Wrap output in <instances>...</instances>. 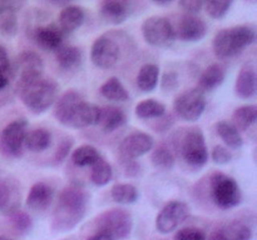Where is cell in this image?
I'll use <instances>...</instances> for the list:
<instances>
[{
  "label": "cell",
  "mask_w": 257,
  "mask_h": 240,
  "mask_svg": "<svg viewBox=\"0 0 257 240\" xmlns=\"http://www.w3.org/2000/svg\"><path fill=\"white\" fill-rule=\"evenodd\" d=\"M58 65L64 70H75L80 66L83 60L82 50L74 45H62L55 52Z\"/></svg>",
  "instance_id": "cb8c5ba5"
},
{
  "label": "cell",
  "mask_w": 257,
  "mask_h": 240,
  "mask_svg": "<svg viewBox=\"0 0 257 240\" xmlns=\"http://www.w3.org/2000/svg\"><path fill=\"white\" fill-rule=\"evenodd\" d=\"M251 238L252 229L246 222L235 220L213 230L207 240H251Z\"/></svg>",
  "instance_id": "d6986e66"
},
{
  "label": "cell",
  "mask_w": 257,
  "mask_h": 240,
  "mask_svg": "<svg viewBox=\"0 0 257 240\" xmlns=\"http://www.w3.org/2000/svg\"><path fill=\"white\" fill-rule=\"evenodd\" d=\"M177 85H178V76L175 72H168L162 76L163 90H168V92H171V90L176 89Z\"/></svg>",
  "instance_id": "f6af8a7d"
},
{
  "label": "cell",
  "mask_w": 257,
  "mask_h": 240,
  "mask_svg": "<svg viewBox=\"0 0 257 240\" xmlns=\"http://www.w3.org/2000/svg\"><path fill=\"white\" fill-rule=\"evenodd\" d=\"M28 122L25 119L13 120L0 132V154L8 158H20L24 152V139Z\"/></svg>",
  "instance_id": "9c48e42d"
},
{
  "label": "cell",
  "mask_w": 257,
  "mask_h": 240,
  "mask_svg": "<svg viewBox=\"0 0 257 240\" xmlns=\"http://www.w3.org/2000/svg\"><path fill=\"white\" fill-rule=\"evenodd\" d=\"M236 94L242 99H250L256 94V70L252 64H245L240 69L235 82Z\"/></svg>",
  "instance_id": "7402d4cb"
},
{
  "label": "cell",
  "mask_w": 257,
  "mask_h": 240,
  "mask_svg": "<svg viewBox=\"0 0 257 240\" xmlns=\"http://www.w3.org/2000/svg\"><path fill=\"white\" fill-rule=\"evenodd\" d=\"M151 162L153 166L161 170H171L173 169L176 164V159L173 152L168 149L166 145L161 144L156 148L151 155Z\"/></svg>",
  "instance_id": "e575fe53"
},
{
  "label": "cell",
  "mask_w": 257,
  "mask_h": 240,
  "mask_svg": "<svg viewBox=\"0 0 257 240\" xmlns=\"http://www.w3.org/2000/svg\"><path fill=\"white\" fill-rule=\"evenodd\" d=\"M18 32L17 14H9L0 20V35L4 38H13Z\"/></svg>",
  "instance_id": "74e56055"
},
{
  "label": "cell",
  "mask_w": 257,
  "mask_h": 240,
  "mask_svg": "<svg viewBox=\"0 0 257 240\" xmlns=\"http://www.w3.org/2000/svg\"><path fill=\"white\" fill-rule=\"evenodd\" d=\"M10 68H12V62H10L7 49L0 45V74L7 75L10 79Z\"/></svg>",
  "instance_id": "ee69618b"
},
{
  "label": "cell",
  "mask_w": 257,
  "mask_h": 240,
  "mask_svg": "<svg viewBox=\"0 0 257 240\" xmlns=\"http://www.w3.org/2000/svg\"><path fill=\"white\" fill-rule=\"evenodd\" d=\"M257 116V108L256 105L248 104L242 105V106L235 109L232 114V122L231 124L238 130V132H245L250 129L256 122Z\"/></svg>",
  "instance_id": "f1b7e54d"
},
{
  "label": "cell",
  "mask_w": 257,
  "mask_h": 240,
  "mask_svg": "<svg viewBox=\"0 0 257 240\" xmlns=\"http://www.w3.org/2000/svg\"><path fill=\"white\" fill-rule=\"evenodd\" d=\"M188 215V205L181 200H172L161 209L156 218V229L161 234H168L177 229Z\"/></svg>",
  "instance_id": "4fadbf2b"
},
{
  "label": "cell",
  "mask_w": 257,
  "mask_h": 240,
  "mask_svg": "<svg viewBox=\"0 0 257 240\" xmlns=\"http://www.w3.org/2000/svg\"><path fill=\"white\" fill-rule=\"evenodd\" d=\"M113 169L109 162L100 158L92 166L90 172V180L95 186H104L112 180Z\"/></svg>",
  "instance_id": "836d02e7"
},
{
  "label": "cell",
  "mask_w": 257,
  "mask_h": 240,
  "mask_svg": "<svg viewBox=\"0 0 257 240\" xmlns=\"http://www.w3.org/2000/svg\"><path fill=\"white\" fill-rule=\"evenodd\" d=\"M211 198L221 209H232L242 200L240 185L233 178L223 172H215L210 182Z\"/></svg>",
  "instance_id": "52a82bcc"
},
{
  "label": "cell",
  "mask_w": 257,
  "mask_h": 240,
  "mask_svg": "<svg viewBox=\"0 0 257 240\" xmlns=\"http://www.w3.org/2000/svg\"><path fill=\"white\" fill-rule=\"evenodd\" d=\"M132 4L128 2H120V0H109V2H102L99 4L100 15L107 22L113 25L122 24L132 12Z\"/></svg>",
  "instance_id": "ffe728a7"
},
{
  "label": "cell",
  "mask_w": 257,
  "mask_h": 240,
  "mask_svg": "<svg viewBox=\"0 0 257 240\" xmlns=\"http://www.w3.org/2000/svg\"><path fill=\"white\" fill-rule=\"evenodd\" d=\"M216 132H217L218 136L223 140V142L231 149H240L243 145L241 132L231 122H226V120H221L217 122Z\"/></svg>",
  "instance_id": "4dcf8cb0"
},
{
  "label": "cell",
  "mask_w": 257,
  "mask_h": 240,
  "mask_svg": "<svg viewBox=\"0 0 257 240\" xmlns=\"http://www.w3.org/2000/svg\"><path fill=\"white\" fill-rule=\"evenodd\" d=\"M52 144V134L44 128H38L27 132L24 139V149L32 152H42Z\"/></svg>",
  "instance_id": "d4e9b609"
},
{
  "label": "cell",
  "mask_w": 257,
  "mask_h": 240,
  "mask_svg": "<svg viewBox=\"0 0 257 240\" xmlns=\"http://www.w3.org/2000/svg\"><path fill=\"white\" fill-rule=\"evenodd\" d=\"M155 139L152 135L143 132H136L127 135L119 144V156L123 162H132L143 156L153 149Z\"/></svg>",
  "instance_id": "5bb4252c"
},
{
  "label": "cell",
  "mask_w": 257,
  "mask_h": 240,
  "mask_svg": "<svg viewBox=\"0 0 257 240\" xmlns=\"http://www.w3.org/2000/svg\"><path fill=\"white\" fill-rule=\"evenodd\" d=\"M160 79V68L157 64L147 62L141 66L137 74V86L145 92H151L156 89Z\"/></svg>",
  "instance_id": "83f0119b"
},
{
  "label": "cell",
  "mask_w": 257,
  "mask_h": 240,
  "mask_svg": "<svg viewBox=\"0 0 257 240\" xmlns=\"http://www.w3.org/2000/svg\"><path fill=\"white\" fill-rule=\"evenodd\" d=\"M100 158L102 155L98 152L97 148L89 144L80 145L72 152V162L78 168L93 166Z\"/></svg>",
  "instance_id": "f546056e"
},
{
  "label": "cell",
  "mask_w": 257,
  "mask_h": 240,
  "mask_svg": "<svg viewBox=\"0 0 257 240\" xmlns=\"http://www.w3.org/2000/svg\"><path fill=\"white\" fill-rule=\"evenodd\" d=\"M223 80H225V69L220 64L215 62V64L208 65L200 76L198 89L202 90L203 92H210L220 86Z\"/></svg>",
  "instance_id": "484cf974"
},
{
  "label": "cell",
  "mask_w": 257,
  "mask_h": 240,
  "mask_svg": "<svg viewBox=\"0 0 257 240\" xmlns=\"http://www.w3.org/2000/svg\"><path fill=\"white\" fill-rule=\"evenodd\" d=\"M54 116L64 126H92L99 124L100 106L87 102L80 92L68 90L54 102Z\"/></svg>",
  "instance_id": "6da1fadb"
},
{
  "label": "cell",
  "mask_w": 257,
  "mask_h": 240,
  "mask_svg": "<svg viewBox=\"0 0 257 240\" xmlns=\"http://www.w3.org/2000/svg\"><path fill=\"white\" fill-rule=\"evenodd\" d=\"M127 122L124 112L120 108L108 105V106L100 108V128L104 132H112L122 126Z\"/></svg>",
  "instance_id": "603a6c76"
},
{
  "label": "cell",
  "mask_w": 257,
  "mask_h": 240,
  "mask_svg": "<svg viewBox=\"0 0 257 240\" xmlns=\"http://www.w3.org/2000/svg\"><path fill=\"white\" fill-rule=\"evenodd\" d=\"M44 64L43 60L37 52H23L15 58L14 62H12L10 68V78L15 79L17 84L30 82L37 78L43 76Z\"/></svg>",
  "instance_id": "8fae6325"
},
{
  "label": "cell",
  "mask_w": 257,
  "mask_h": 240,
  "mask_svg": "<svg viewBox=\"0 0 257 240\" xmlns=\"http://www.w3.org/2000/svg\"><path fill=\"white\" fill-rule=\"evenodd\" d=\"M72 146H73L72 139H69V138H68V139L63 140V142L59 144V146H58L57 152H55V162H62L63 160L68 156V154H69Z\"/></svg>",
  "instance_id": "7bdbcfd3"
},
{
  "label": "cell",
  "mask_w": 257,
  "mask_h": 240,
  "mask_svg": "<svg viewBox=\"0 0 257 240\" xmlns=\"http://www.w3.org/2000/svg\"><path fill=\"white\" fill-rule=\"evenodd\" d=\"M207 34V25L197 15H185L181 18L176 36L183 42H200Z\"/></svg>",
  "instance_id": "2e32d148"
},
{
  "label": "cell",
  "mask_w": 257,
  "mask_h": 240,
  "mask_svg": "<svg viewBox=\"0 0 257 240\" xmlns=\"http://www.w3.org/2000/svg\"><path fill=\"white\" fill-rule=\"evenodd\" d=\"M212 160L218 165H225L232 160V152L223 145H216L211 152Z\"/></svg>",
  "instance_id": "ab89813d"
},
{
  "label": "cell",
  "mask_w": 257,
  "mask_h": 240,
  "mask_svg": "<svg viewBox=\"0 0 257 240\" xmlns=\"http://www.w3.org/2000/svg\"><path fill=\"white\" fill-rule=\"evenodd\" d=\"M54 199V189L47 182H35L29 190V194L27 196V206L28 209L33 212H44Z\"/></svg>",
  "instance_id": "ac0fdd59"
},
{
  "label": "cell",
  "mask_w": 257,
  "mask_h": 240,
  "mask_svg": "<svg viewBox=\"0 0 257 240\" xmlns=\"http://www.w3.org/2000/svg\"><path fill=\"white\" fill-rule=\"evenodd\" d=\"M207 105L205 92L198 88L181 92L173 100V110L176 114L187 122H197L202 116Z\"/></svg>",
  "instance_id": "30bf717a"
},
{
  "label": "cell",
  "mask_w": 257,
  "mask_h": 240,
  "mask_svg": "<svg viewBox=\"0 0 257 240\" xmlns=\"http://www.w3.org/2000/svg\"><path fill=\"white\" fill-rule=\"evenodd\" d=\"M119 42L109 35L104 34L98 36L90 48V60L99 69H110L120 59Z\"/></svg>",
  "instance_id": "7c38bea8"
},
{
  "label": "cell",
  "mask_w": 257,
  "mask_h": 240,
  "mask_svg": "<svg viewBox=\"0 0 257 240\" xmlns=\"http://www.w3.org/2000/svg\"><path fill=\"white\" fill-rule=\"evenodd\" d=\"M256 39L255 28L251 25H236L222 29L212 40L213 52L220 59H227L238 55Z\"/></svg>",
  "instance_id": "277c9868"
},
{
  "label": "cell",
  "mask_w": 257,
  "mask_h": 240,
  "mask_svg": "<svg viewBox=\"0 0 257 240\" xmlns=\"http://www.w3.org/2000/svg\"><path fill=\"white\" fill-rule=\"evenodd\" d=\"M143 39L156 48H167L176 40V29L172 22L165 16L153 15L142 22Z\"/></svg>",
  "instance_id": "ba28073f"
},
{
  "label": "cell",
  "mask_w": 257,
  "mask_h": 240,
  "mask_svg": "<svg viewBox=\"0 0 257 240\" xmlns=\"http://www.w3.org/2000/svg\"><path fill=\"white\" fill-rule=\"evenodd\" d=\"M23 5L20 2H0V20L9 14H17Z\"/></svg>",
  "instance_id": "b9f144b4"
},
{
  "label": "cell",
  "mask_w": 257,
  "mask_h": 240,
  "mask_svg": "<svg viewBox=\"0 0 257 240\" xmlns=\"http://www.w3.org/2000/svg\"><path fill=\"white\" fill-rule=\"evenodd\" d=\"M205 2L201 0H181L178 2V6L186 12V15H197L203 9Z\"/></svg>",
  "instance_id": "60d3db41"
},
{
  "label": "cell",
  "mask_w": 257,
  "mask_h": 240,
  "mask_svg": "<svg viewBox=\"0 0 257 240\" xmlns=\"http://www.w3.org/2000/svg\"><path fill=\"white\" fill-rule=\"evenodd\" d=\"M133 228L132 215L122 208L105 210L94 218L90 229L107 232L114 240H124L131 235Z\"/></svg>",
  "instance_id": "8992f818"
},
{
  "label": "cell",
  "mask_w": 257,
  "mask_h": 240,
  "mask_svg": "<svg viewBox=\"0 0 257 240\" xmlns=\"http://www.w3.org/2000/svg\"><path fill=\"white\" fill-rule=\"evenodd\" d=\"M175 146L180 152L182 159L191 166L201 168L207 162V145L205 135L200 128H190L177 134V142Z\"/></svg>",
  "instance_id": "5b68a950"
},
{
  "label": "cell",
  "mask_w": 257,
  "mask_h": 240,
  "mask_svg": "<svg viewBox=\"0 0 257 240\" xmlns=\"http://www.w3.org/2000/svg\"><path fill=\"white\" fill-rule=\"evenodd\" d=\"M153 4L155 5H170L171 2H155Z\"/></svg>",
  "instance_id": "c3c4849f"
},
{
  "label": "cell",
  "mask_w": 257,
  "mask_h": 240,
  "mask_svg": "<svg viewBox=\"0 0 257 240\" xmlns=\"http://www.w3.org/2000/svg\"><path fill=\"white\" fill-rule=\"evenodd\" d=\"M88 195L82 188L70 185L58 195L52 214V229L58 232L74 229L87 214Z\"/></svg>",
  "instance_id": "7a4b0ae2"
},
{
  "label": "cell",
  "mask_w": 257,
  "mask_h": 240,
  "mask_svg": "<svg viewBox=\"0 0 257 240\" xmlns=\"http://www.w3.org/2000/svg\"><path fill=\"white\" fill-rule=\"evenodd\" d=\"M12 224L13 228L20 234H27L33 228L32 218L24 212H17L14 215H12Z\"/></svg>",
  "instance_id": "8d00e7d4"
},
{
  "label": "cell",
  "mask_w": 257,
  "mask_h": 240,
  "mask_svg": "<svg viewBox=\"0 0 257 240\" xmlns=\"http://www.w3.org/2000/svg\"><path fill=\"white\" fill-rule=\"evenodd\" d=\"M85 240H114V239H113L110 235H108L107 232H94V230H93V232L88 235Z\"/></svg>",
  "instance_id": "bcb514c9"
},
{
  "label": "cell",
  "mask_w": 257,
  "mask_h": 240,
  "mask_svg": "<svg viewBox=\"0 0 257 240\" xmlns=\"http://www.w3.org/2000/svg\"><path fill=\"white\" fill-rule=\"evenodd\" d=\"M64 36V32L55 22L40 25L32 30V39L40 49L45 52H57L63 45Z\"/></svg>",
  "instance_id": "9a60e30c"
},
{
  "label": "cell",
  "mask_w": 257,
  "mask_h": 240,
  "mask_svg": "<svg viewBox=\"0 0 257 240\" xmlns=\"http://www.w3.org/2000/svg\"><path fill=\"white\" fill-rule=\"evenodd\" d=\"M22 192L13 180H0V215L12 216L19 212Z\"/></svg>",
  "instance_id": "e0dca14e"
},
{
  "label": "cell",
  "mask_w": 257,
  "mask_h": 240,
  "mask_svg": "<svg viewBox=\"0 0 257 240\" xmlns=\"http://www.w3.org/2000/svg\"><path fill=\"white\" fill-rule=\"evenodd\" d=\"M166 114V106L156 99H145L136 105V115L140 119H158Z\"/></svg>",
  "instance_id": "1f68e13d"
},
{
  "label": "cell",
  "mask_w": 257,
  "mask_h": 240,
  "mask_svg": "<svg viewBox=\"0 0 257 240\" xmlns=\"http://www.w3.org/2000/svg\"><path fill=\"white\" fill-rule=\"evenodd\" d=\"M0 240H13L12 238H8L5 235H0Z\"/></svg>",
  "instance_id": "681fc988"
},
{
  "label": "cell",
  "mask_w": 257,
  "mask_h": 240,
  "mask_svg": "<svg viewBox=\"0 0 257 240\" xmlns=\"http://www.w3.org/2000/svg\"><path fill=\"white\" fill-rule=\"evenodd\" d=\"M23 104L34 114H42L54 105L59 95V85L50 78L40 76L15 85Z\"/></svg>",
  "instance_id": "3957f363"
},
{
  "label": "cell",
  "mask_w": 257,
  "mask_h": 240,
  "mask_svg": "<svg viewBox=\"0 0 257 240\" xmlns=\"http://www.w3.org/2000/svg\"><path fill=\"white\" fill-rule=\"evenodd\" d=\"M9 80H10L9 76L0 74V92H2V90H4L5 88L8 86V84H9Z\"/></svg>",
  "instance_id": "7dc6e473"
},
{
  "label": "cell",
  "mask_w": 257,
  "mask_h": 240,
  "mask_svg": "<svg viewBox=\"0 0 257 240\" xmlns=\"http://www.w3.org/2000/svg\"><path fill=\"white\" fill-rule=\"evenodd\" d=\"M84 19L85 12L82 6L75 4H68L60 10L58 26L64 32V35H68L79 29L83 22H84Z\"/></svg>",
  "instance_id": "44dd1931"
},
{
  "label": "cell",
  "mask_w": 257,
  "mask_h": 240,
  "mask_svg": "<svg viewBox=\"0 0 257 240\" xmlns=\"http://www.w3.org/2000/svg\"><path fill=\"white\" fill-rule=\"evenodd\" d=\"M232 2H217V0H208L205 2L203 8L206 12L210 15L212 19H222L230 10Z\"/></svg>",
  "instance_id": "d590c367"
},
{
  "label": "cell",
  "mask_w": 257,
  "mask_h": 240,
  "mask_svg": "<svg viewBox=\"0 0 257 240\" xmlns=\"http://www.w3.org/2000/svg\"><path fill=\"white\" fill-rule=\"evenodd\" d=\"M110 196L118 204H133L138 200V189L128 182H119L113 185L110 189Z\"/></svg>",
  "instance_id": "d6a6232c"
},
{
  "label": "cell",
  "mask_w": 257,
  "mask_h": 240,
  "mask_svg": "<svg viewBox=\"0 0 257 240\" xmlns=\"http://www.w3.org/2000/svg\"><path fill=\"white\" fill-rule=\"evenodd\" d=\"M99 92L103 98L112 102H128L130 100V92L125 89L117 76H110L105 80L99 88Z\"/></svg>",
  "instance_id": "4316f807"
},
{
  "label": "cell",
  "mask_w": 257,
  "mask_h": 240,
  "mask_svg": "<svg viewBox=\"0 0 257 240\" xmlns=\"http://www.w3.org/2000/svg\"><path fill=\"white\" fill-rule=\"evenodd\" d=\"M175 240H206V235L197 228H183L175 235Z\"/></svg>",
  "instance_id": "f35d334b"
}]
</instances>
